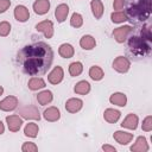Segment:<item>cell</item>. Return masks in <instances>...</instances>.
<instances>
[{"mask_svg":"<svg viewBox=\"0 0 152 152\" xmlns=\"http://www.w3.org/2000/svg\"><path fill=\"white\" fill-rule=\"evenodd\" d=\"M6 122L11 132H18L23 125V119L19 115H8L6 116Z\"/></svg>","mask_w":152,"mask_h":152,"instance_id":"obj_11","label":"cell"},{"mask_svg":"<svg viewBox=\"0 0 152 152\" xmlns=\"http://www.w3.org/2000/svg\"><path fill=\"white\" fill-rule=\"evenodd\" d=\"M2 93H4V88H2L1 86H0V96L2 95Z\"/></svg>","mask_w":152,"mask_h":152,"instance_id":"obj_40","label":"cell"},{"mask_svg":"<svg viewBox=\"0 0 152 152\" xmlns=\"http://www.w3.org/2000/svg\"><path fill=\"white\" fill-rule=\"evenodd\" d=\"M5 132V126H4V124L0 121V134H2Z\"/></svg>","mask_w":152,"mask_h":152,"instance_id":"obj_39","label":"cell"},{"mask_svg":"<svg viewBox=\"0 0 152 152\" xmlns=\"http://www.w3.org/2000/svg\"><path fill=\"white\" fill-rule=\"evenodd\" d=\"M10 6H11V1L10 0H0V13L6 12Z\"/></svg>","mask_w":152,"mask_h":152,"instance_id":"obj_36","label":"cell"},{"mask_svg":"<svg viewBox=\"0 0 152 152\" xmlns=\"http://www.w3.org/2000/svg\"><path fill=\"white\" fill-rule=\"evenodd\" d=\"M125 6V0H114L113 2V8L119 11V10H122Z\"/></svg>","mask_w":152,"mask_h":152,"instance_id":"obj_37","label":"cell"},{"mask_svg":"<svg viewBox=\"0 0 152 152\" xmlns=\"http://www.w3.org/2000/svg\"><path fill=\"white\" fill-rule=\"evenodd\" d=\"M36 30L42 32L45 36V38H48V39L52 38V36H53V24L51 20H43V21L38 23L36 25Z\"/></svg>","mask_w":152,"mask_h":152,"instance_id":"obj_7","label":"cell"},{"mask_svg":"<svg viewBox=\"0 0 152 152\" xmlns=\"http://www.w3.org/2000/svg\"><path fill=\"white\" fill-rule=\"evenodd\" d=\"M52 100H53V95L50 90H43V91L38 93V95H37V101L40 106H46Z\"/></svg>","mask_w":152,"mask_h":152,"instance_id":"obj_24","label":"cell"},{"mask_svg":"<svg viewBox=\"0 0 152 152\" xmlns=\"http://www.w3.org/2000/svg\"><path fill=\"white\" fill-rule=\"evenodd\" d=\"M18 107V99L15 96H7L0 101V110L4 112H12Z\"/></svg>","mask_w":152,"mask_h":152,"instance_id":"obj_8","label":"cell"},{"mask_svg":"<svg viewBox=\"0 0 152 152\" xmlns=\"http://www.w3.org/2000/svg\"><path fill=\"white\" fill-rule=\"evenodd\" d=\"M69 14V6L66 4H61L55 10V17L58 23H63Z\"/></svg>","mask_w":152,"mask_h":152,"instance_id":"obj_18","label":"cell"},{"mask_svg":"<svg viewBox=\"0 0 152 152\" xmlns=\"http://www.w3.org/2000/svg\"><path fill=\"white\" fill-rule=\"evenodd\" d=\"M74 91L80 95H87L90 91V84L87 81H80L74 87Z\"/></svg>","mask_w":152,"mask_h":152,"instance_id":"obj_26","label":"cell"},{"mask_svg":"<svg viewBox=\"0 0 152 152\" xmlns=\"http://www.w3.org/2000/svg\"><path fill=\"white\" fill-rule=\"evenodd\" d=\"M102 150L104 152H115L116 151V148L114 146H110V145H103L102 146Z\"/></svg>","mask_w":152,"mask_h":152,"instance_id":"obj_38","label":"cell"},{"mask_svg":"<svg viewBox=\"0 0 152 152\" xmlns=\"http://www.w3.org/2000/svg\"><path fill=\"white\" fill-rule=\"evenodd\" d=\"M120 115H121V113L118 109H114V108H107L103 113L104 120L109 124H115L120 119Z\"/></svg>","mask_w":152,"mask_h":152,"instance_id":"obj_20","label":"cell"},{"mask_svg":"<svg viewBox=\"0 0 152 152\" xmlns=\"http://www.w3.org/2000/svg\"><path fill=\"white\" fill-rule=\"evenodd\" d=\"M110 19L113 23L115 24H120V23H124L127 20V17L125 14V12H121V11H116V12H113L110 14Z\"/></svg>","mask_w":152,"mask_h":152,"instance_id":"obj_30","label":"cell"},{"mask_svg":"<svg viewBox=\"0 0 152 152\" xmlns=\"http://www.w3.org/2000/svg\"><path fill=\"white\" fill-rule=\"evenodd\" d=\"M82 107H83V101L77 97H71L65 102V109H66V112H69L71 114L80 112L82 109Z\"/></svg>","mask_w":152,"mask_h":152,"instance_id":"obj_10","label":"cell"},{"mask_svg":"<svg viewBox=\"0 0 152 152\" xmlns=\"http://www.w3.org/2000/svg\"><path fill=\"white\" fill-rule=\"evenodd\" d=\"M113 69L116 70L120 74H125L131 68V62L127 57H124V56H119L116 57L114 61H113Z\"/></svg>","mask_w":152,"mask_h":152,"instance_id":"obj_5","label":"cell"},{"mask_svg":"<svg viewBox=\"0 0 152 152\" xmlns=\"http://www.w3.org/2000/svg\"><path fill=\"white\" fill-rule=\"evenodd\" d=\"M27 87L31 90H39V89H43L45 87V81L42 77L33 76L32 78H30V81L27 83Z\"/></svg>","mask_w":152,"mask_h":152,"instance_id":"obj_25","label":"cell"},{"mask_svg":"<svg viewBox=\"0 0 152 152\" xmlns=\"http://www.w3.org/2000/svg\"><path fill=\"white\" fill-rule=\"evenodd\" d=\"M151 51L150 43L144 40L141 37H132L128 40V52L132 57L139 59L146 57Z\"/></svg>","mask_w":152,"mask_h":152,"instance_id":"obj_3","label":"cell"},{"mask_svg":"<svg viewBox=\"0 0 152 152\" xmlns=\"http://www.w3.org/2000/svg\"><path fill=\"white\" fill-rule=\"evenodd\" d=\"M141 128H142V131H145V132L152 131V116H151V115H147V116L142 120Z\"/></svg>","mask_w":152,"mask_h":152,"instance_id":"obj_34","label":"cell"},{"mask_svg":"<svg viewBox=\"0 0 152 152\" xmlns=\"http://www.w3.org/2000/svg\"><path fill=\"white\" fill-rule=\"evenodd\" d=\"M80 45L83 50H93L96 45V40L93 36L90 34H84L81 39H80Z\"/></svg>","mask_w":152,"mask_h":152,"instance_id":"obj_21","label":"cell"},{"mask_svg":"<svg viewBox=\"0 0 152 152\" xmlns=\"http://www.w3.org/2000/svg\"><path fill=\"white\" fill-rule=\"evenodd\" d=\"M21 151H23V152H36V151H38V146H37L34 142L27 141V142H24V144H23Z\"/></svg>","mask_w":152,"mask_h":152,"instance_id":"obj_33","label":"cell"},{"mask_svg":"<svg viewBox=\"0 0 152 152\" xmlns=\"http://www.w3.org/2000/svg\"><path fill=\"white\" fill-rule=\"evenodd\" d=\"M138 122H139L138 116L134 113H129L121 122V127L127 129H135L138 127Z\"/></svg>","mask_w":152,"mask_h":152,"instance_id":"obj_16","label":"cell"},{"mask_svg":"<svg viewBox=\"0 0 152 152\" xmlns=\"http://www.w3.org/2000/svg\"><path fill=\"white\" fill-rule=\"evenodd\" d=\"M89 76L93 81H101L104 76V72L99 65H93L89 69Z\"/></svg>","mask_w":152,"mask_h":152,"instance_id":"obj_27","label":"cell"},{"mask_svg":"<svg viewBox=\"0 0 152 152\" xmlns=\"http://www.w3.org/2000/svg\"><path fill=\"white\" fill-rule=\"evenodd\" d=\"M14 18L20 23L27 21L28 18H30V12H28L27 7H25L24 5L15 6V8H14Z\"/></svg>","mask_w":152,"mask_h":152,"instance_id":"obj_14","label":"cell"},{"mask_svg":"<svg viewBox=\"0 0 152 152\" xmlns=\"http://www.w3.org/2000/svg\"><path fill=\"white\" fill-rule=\"evenodd\" d=\"M70 25L72 27H76V28L81 27L83 25V18H82V15L80 13H76V12L72 13V15L70 18Z\"/></svg>","mask_w":152,"mask_h":152,"instance_id":"obj_31","label":"cell"},{"mask_svg":"<svg viewBox=\"0 0 152 152\" xmlns=\"http://www.w3.org/2000/svg\"><path fill=\"white\" fill-rule=\"evenodd\" d=\"M90 7H91V12L93 15L95 17V19H101V17L103 15V4L101 0H91L90 2Z\"/></svg>","mask_w":152,"mask_h":152,"instance_id":"obj_22","label":"cell"},{"mask_svg":"<svg viewBox=\"0 0 152 152\" xmlns=\"http://www.w3.org/2000/svg\"><path fill=\"white\" fill-rule=\"evenodd\" d=\"M50 10V1L49 0H36L33 2V11L38 15L46 14Z\"/></svg>","mask_w":152,"mask_h":152,"instance_id":"obj_13","label":"cell"},{"mask_svg":"<svg viewBox=\"0 0 152 152\" xmlns=\"http://www.w3.org/2000/svg\"><path fill=\"white\" fill-rule=\"evenodd\" d=\"M132 26H129V25H125V26H120V27H116V28H114V31H113V37H114V39L118 42V43H124L126 39H127V37L131 34V32H132Z\"/></svg>","mask_w":152,"mask_h":152,"instance_id":"obj_6","label":"cell"},{"mask_svg":"<svg viewBox=\"0 0 152 152\" xmlns=\"http://www.w3.org/2000/svg\"><path fill=\"white\" fill-rule=\"evenodd\" d=\"M11 32V24L8 21H0V37H6Z\"/></svg>","mask_w":152,"mask_h":152,"instance_id":"obj_32","label":"cell"},{"mask_svg":"<svg viewBox=\"0 0 152 152\" xmlns=\"http://www.w3.org/2000/svg\"><path fill=\"white\" fill-rule=\"evenodd\" d=\"M141 38L144 40H146L147 43H150L152 40V36H151V28L148 25H145L141 30Z\"/></svg>","mask_w":152,"mask_h":152,"instance_id":"obj_35","label":"cell"},{"mask_svg":"<svg viewBox=\"0 0 152 152\" xmlns=\"http://www.w3.org/2000/svg\"><path fill=\"white\" fill-rule=\"evenodd\" d=\"M125 14L132 23L145 21L151 14V0H131Z\"/></svg>","mask_w":152,"mask_h":152,"instance_id":"obj_2","label":"cell"},{"mask_svg":"<svg viewBox=\"0 0 152 152\" xmlns=\"http://www.w3.org/2000/svg\"><path fill=\"white\" fill-rule=\"evenodd\" d=\"M109 102L112 104H115L119 107H125L127 104V96L124 93H114L110 95Z\"/></svg>","mask_w":152,"mask_h":152,"instance_id":"obj_19","label":"cell"},{"mask_svg":"<svg viewBox=\"0 0 152 152\" xmlns=\"http://www.w3.org/2000/svg\"><path fill=\"white\" fill-rule=\"evenodd\" d=\"M38 132H39L38 125L34 122H28L24 128V134L28 138H36L38 135Z\"/></svg>","mask_w":152,"mask_h":152,"instance_id":"obj_28","label":"cell"},{"mask_svg":"<svg viewBox=\"0 0 152 152\" xmlns=\"http://www.w3.org/2000/svg\"><path fill=\"white\" fill-rule=\"evenodd\" d=\"M43 118L46 120V121H50V122H55L57 120H59L61 118V112L57 107H49L44 110L43 113Z\"/></svg>","mask_w":152,"mask_h":152,"instance_id":"obj_15","label":"cell"},{"mask_svg":"<svg viewBox=\"0 0 152 152\" xmlns=\"http://www.w3.org/2000/svg\"><path fill=\"white\" fill-rule=\"evenodd\" d=\"M17 62L25 74L30 76H40L46 74L50 69L53 62V50L44 42L25 45L19 50Z\"/></svg>","mask_w":152,"mask_h":152,"instance_id":"obj_1","label":"cell"},{"mask_svg":"<svg viewBox=\"0 0 152 152\" xmlns=\"http://www.w3.org/2000/svg\"><path fill=\"white\" fill-rule=\"evenodd\" d=\"M132 152H147L148 151V144L145 137H138L135 142L131 146Z\"/></svg>","mask_w":152,"mask_h":152,"instance_id":"obj_17","label":"cell"},{"mask_svg":"<svg viewBox=\"0 0 152 152\" xmlns=\"http://www.w3.org/2000/svg\"><path fill=\"white\" fill-rule=\"evenodd\" d=\"M113 138H114V140L118 144H120V145H127V144H129L132 141L133 134L132 133H128V132H125V131H116V132H114Z\"/></svg>","mask_w":152,"mask_h":152,"instance_id":"obj_12","label":"cell"},{"mask_svg":"<svg viewBox=\"0 0 152 152\" xmlns=\"http://www.w3.org/2000/svg\"><path fill=\"white\" fill-rule=\"evenodd\" d=\"M63 77H64V71H63V68L57 65L55 66L51 72L48 75V81L51 83V84H59L62 81H63Z\"/></svg>","mask_w":152,"mask_h":152,"instance_id":"obj_9","label":"cell"},{"mask_svg":"<svg viewBox=\"0 0 152 152\" xmlns=\"http://www.w3.org/2000/svg\"><path fill=\"white\" fill-rule=\"evenodd\" d=\"M58 53H59V56L63 57V58H71V57L74 56V53H75V50H74V46H72L71 44L64 43V44H62V45L59 46Z\"/></svg>","mask_w":152,"mask_h":152,"instance_id":"obj_23","label":"cell"},{"mask_svg":"<svg viewBox=\"0 0 152 152\" xmlns=\"http://www.w3.org/2000/svg\"><path fill=\"white\" fill-rule=\"evenodd\" d=\"M19 115H21L24 119H31V120H39L40 119V113L38 110L37 107L28 104V106H24L19 109Z\"/></svg>","mask_w":152,"mask_h":152,"instance_id":"obj_4","label":"cell"},{"mask_svg":"<svg viewBox=\"0 0 152 152\" xmlns=\"http://www.w3.org/2000/svg\"><path fill=\"white\" fill-rule=\"evenodd\" d=\"M83 71V65L81 62H72L70 65H69V74L72 76V77H76V76H80Z\"/></svg>","mask_w":152,"mask_h":152,"instance_id":"obj_29","label":"cell"}]
</instances>
